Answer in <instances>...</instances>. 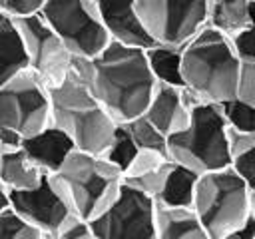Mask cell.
<instances>
[{
    "label": "cell",
    "instance_id": "cell-1",
    "mask_svg": "<svg viewBox=\"0 0 255 239\" xmlns=\"http://www.w3.org/2000/svg\"><path fill=\"white\" fill-rule=\"evenodd\" d=\"M74 72L118 123L141 116L157 86L145 50L118 42L94 58H74Z\"/></svg>",
    "mask_w": 255,
    "mask_h": 239
},
{
    "label": "cell",
    "instance_id": "cell-2",
    "mask_svg": "<svg viewBox=\"0 0 255 239\" xmlns=\"http://www.w3.org/2000/svg\"><path fill=\"white\" fill-rule=\"evenodd\" d=\"M183 88L197 100L223 104L237 98L241 60L227 34L205 26L181 50Z\"/></svg>",
    "mask_w": 255,
    "mask_h": 239
},
{
    "label": "cell",
    "instance_id": "cell-3",
    "mask_svg": "<svg viewBox=\"0 0 255 239\" xmlns=\"http://www.w3.org/2000/svg\"><path fill=\"white\" fill-rule=\"evenodd\" d=\"M50 100L52 123L62 127L78 149L98 155L108 149L120 123L96 100L74 68L60 86L50 88Z\"/></svg>",
    "mask_w": 255,
    "mask_h": 239
},
{
    "label": "cell",
    "instance_id": "cell-4",
    "mask_svg": "<svg viewBox=\"0 0 255 239\" xmlns=\"http://www.w3.org/2000/svg\"><path fill=\"white\" fill-rule=\"evenodd\" d=\"M171 161L195 171L197 175L225 169L231 165L229 125L219 104L197 102L191 108L189 125L167 137Z\"/></svg>",
    "mask_w": 255,
    "mask_h": 239
},
{
    "label": "cell",
    "instance_id": "cell-5",
    "mask_svg": "<svg viewBox=\"0 0 255 239\" xmlns=\"http://www.w3.org/2000/svg\"><path fill=\"white\" fill-rule=\"evenodd\" d=\"M54 179L72 209L86 221L100 215L124 187V171L104 155L74 149Z\"/></svg>",
    "mask_w": 255,
    "mask_h": 239
},
{
    "label": "cell",
    "instance_id": "cell-6",
    "mask_svg": "<svg viewBox=\"0 0 255 239\" xmlns=\"http://www.w3.org/2000/svg\"><path fill=\"white\" fill-rule=\"evenodd\" d=\"M211 239H225L251 215V189L229 167L199 175L193 205Z\"/></svg>",
    "mask_w": 255,
    "mask_h": 239
},
{
    "label": "cell",
    "instance_id": "cell-7",
    "mask_svg": "<svg viewBox=\"0 0 255 239\" xmlns=\"http://www.w3.org/2000/svg\"><path fill=\"white\" fill-rule=\"evenodd\" d=\"M40 14L74 58H94L112 42L94 0H46Z\"/></svg>",
    "mask_w": 255,
    "mask_h": 239
},
{
    "label": "cell",
    "instance_id": "cell-8",
    "mask_svg": "<svg viewBox=\"0 0 255 239\" xmlns=\"http://www.w3.org/2000/svg\"><path fill=\"white\" fill-rule=\"evenodd\" d=\"M50 123V90L30 68L0 84V125L30 137Z\"/></svg>",
    "mask_w": 255,
    "mask_h": 239
},
{
    "label": "cell",
    "instance_id": "cell-9",
    "mask_svg": "<svg viewBox=\"0 0 255 239\" xmlns=\"http://www.w3.org/2000/svg\"><path fill=\"white\" fill-rule=\"evenodd\" d=\"M135 6L155 44L185 46L207 26V0H135Z\"/></svg>",
    "mask_w": 255,
    "mask_h": 239
},
{
    "label": "cell",
    "instance_id": "cell-10",
    "mask_svg": "<svg viewBox=\"0 0 255 239\" xmlns=\"http://www.w3.org/2000/svg\"><path fill=\"white\" fill-rule=\"evenodd\" d=\"M96 239H157L155 199L124 183L118 197L90 219Z\"/></svg>",
    "mask_w": 255,
    "mask_h": 239
},
{
    "label": "cell",
    "instance_id": "cell-11",
    "mask_svg": "<svg viewBox=\"0 0 255 239\" xmlns=\"http://www.w3.org/2000/svg\"><path fill=\"white\" fill-rule=\"evenodd\" d=\"M16 20L24 38L30 70L46 84L48 90L60 86L74 68L72 52L66 48V44L50 28L40 12Z\"/></svg>",
    "mask_w": 255,
    "mask_h": 239
},
{
    "label": "cell",
    "instance_id": "cell-12",
    "mask_svg": "<svg viewBox=\"0 0 255 239\" xmlns=\"http://www.w3.org/2000/svg\"><path fill=\"white\" fill-rule=\"evenodd\" d=\"M12 209L44 233L60 229L68 219L78 215L54 175H44L40 185L34 189L12 191Z\"/></svg>",
    "mask_w": 255,
    "mask_h": 239
},
{
    "label": "cell",
    "instance_id": "cell-13",
    "mask_svg": "<svg viewBox=\"0 0 255 239\" xmlns=\"http://www.w3.org/2000/svg\"><path fill=\"white\" fill-rule=\"evenodd\" d=\"M197 100L189 90L157 84L143 116L167 137L183 131L191 120V108Z\"/></svg>",
    "mask_w": 255,
    "mask_h": 239
},
{
    "label": "cell",
    "instance_id": "cell-14",
    "mask_svg": "<svg viewBox=\"0 0 255 239\" xmlns=\"http://www.w3.org/2000/svg\"><path fill=\"white\" fill-rule=\"evenodd\" d=\"M94 4L112 42L143 50L155 44L137 14L135 0H94Z\"/></svg>",
    "mask_w": 255,
    "mask_h": 239
},
{
    "label": "cell",
    "instance_id": "cell-15",
    "mask_svg": "<svg viewBox=\"0 0 255 239\" xmlns=\"http://www.w3.org/2000/svg\"><path fill=\"white\" fill-rule=\"evenodd\" d=\"M22 149L46 175H54L60 171V167L70 157V153L78 147L62 127L50 123L42 131L24 137Z\"/></svg>",
    "mask_w": 255,
    "mask_h": 239
},
{
    "label": "cell",
    "instance_id": "cell-16",
    "mask_svg": "<svg viewBox=\"0 0 255 239\" xmlns=\"http://www.w3.org/2000/svg\"><path fill=\"white\" fill-rule=\"evenodd\" d=\"M157 239H211L193 207L155 203Z\"/></svg>",
    "mask_w": 255,
    "mask_h": 239
},
{
    "label": "cell",
    "instance_id": "cell-17",
    "mask_svg": "<svg viewBox=\"0 0 255 239\" xmlns=\"http://www.w3.org/2000/svg\"><path fill=\"white\" fill-rule=\"evenodd\" d=\"M28 68V54L18 20L0 12V84Z\"/></svg>",
    "mask_w": 255,
    "mask_h": 239
},
{
    "label": "cell",
    "instance_id": "cell-18",
    "mask_svg": "<svg viewBox=\"0 0 255 239\" xmlns=\"http://www.w3.org/2000/svg\"><path fill=\"white\" fill-rule=\"evenodd\" d=\"M44 171L28 157V153L18 147L0 153V181L10 191H26L40 185Z\"/></svg>",
    "mask_w": 255,
    "mask_h": 239
},
{
    "label": "cell",
    "instance_id": "cell-19",
    "mask_svg": "<svg viewBox=\"0 0 255 239\" xmlns=\"http://www.w3.org/2000/svg\"><path fill=\"white\" fill-rule=\"evenodd\" d=\"M253 4V0H207V26L231 38L249 24Z\"/></svg>",
    "mask_w": 255,
    "mask_h": 239
},
{
    "label": "cell",
    "instance_id": "cell-20",
    "mask_svg": "<svg viewBox=\"0 0 255 239\" xmlns=\"http://www.w3.org/2000/svg\"><path fill=\"white\" fill-rule=\"evenodd\" d=\"M199 175L179 163H171L167 179L163 183L161 193L157 195L155 203L161 205H171V207H191L195 189H197Z\"/></svg>",
    "mask_w": 255,
    "mask_h": 239
},
{
    "label": "cell",
    "instance_id": "cell-21",
    "mask_svg": "<svg viewBox=\"0 0 255 239\" xmlns=\"http://www.w3.org/2000/svg\"><path fill=\"white\" fill-rule=\"evenodd\" d=\"M181 50L183 46H167V44H153L145 48V58L157 84L183 88Z\"/></svg>",
    "mask_w": 255,
    "mask_h": 239
},
{
    "label": "cell",
    "instance_id": "cell-22",
    "mask_svg": "<svg viewBox=\"0 0 255 239\" xmlns=\"http://www.w3.org/2000/svg\"><path fill=\"white\" fill-rule=\"evenodd\" d=\"M229 147H231V169L255 191V131L241 133L229 129Z\"/></svg>",
    "mask_w": 255,
    "mask_h": 239
},
{
    "label": "cell",
    "instance_id": "cell-23",
    "mask_svg": "<svg viewBox=\"0 0 255 239\" xmlns=\"http://www.w3.org/2000/svg\"><path fill=\"white\" fill-rule=\"evenodd\" d=\"M124 125L128 127V131L131 133V137L139 149H155V151L167 153V135L161 133L143 114L126 121Z\"/></svg>",
    "mask_w": 255,
    "mask_h": 239
},
{
    "label": "cell",
    "instance_id": "cell-24",
    "mask_svg": "<svg viewBox=\"0 0 255 239\" xmlns=\"http://www.w3.org/2000/svg\"><path fill=\"white\" fill-rule=\"evenodd\" d=\"M137 151H139V147L133 141L131 133L128 131V127L124 123H120L118 129H116V135H114L112 143L108 145V149L102 155L108 161H112L116 167H120L122 171H126L129 167V163L133 161V157H135Z\"/></svg>",
    "mask_w": 255,
    "mask_h": 239
},
{
    "label": "cell",
    "instance_id": "cell-25",
    "mask_svg": "<svg viewBox=\"0 0 255 239\" xmlns=\"http://www.w3.org/2000/svg\"><path fill=\"white\" fill-rule=\"evenodd\" d=\"M219 106H221V112H223V118H225L229 129L241 131V133L255 131V106L247 104L241 98L227 100Z\"/></svg>",
    "mask_w": 255,
    "mask_h": 239
},
{
    "label": "cell",
    "instance_id": "cell-26",
    "mask_svg": "<svg viewBox=\"0 0 255 239\" xmlns=\"http://www.w3.org/2000/svg\"><path fill=\"white\" fill-rule=\"evenodd\" d=\"M0 239H46V233L14 209L0 213Z\"/></svg>",
    "mask_w": 255,
    "mask_h": 239
},
{
    "label": "cell",
    "instance_id": "cell-27",
    "mask_svg": "<svg viewBox=\"0 0 255 239\" xmlns=\"http://www.w3.org/2000/svg\"><path fill=\"white\" fill-rule=\"evenodd\" d=\"M171 163H173V161L169 159V161H165L161 167H157V169H153V171H149V173H143V175H137V177H131V179H124V183L135 187L137 191L149 195L151 199H157V195L161 193L163 183H165V179H167V173H169Z\"/></svg>",
    "mask_w": 255,
    "mask_h": 239
},
{
    "label": "cell",
    "instance_id": "cell-28",
    "mask_svg": "<svg viewBox=\"0 0 255 239\" xmlns=\"http://www.w3.org/2000/svg\"><path fill=\"white\" fill-rule=\"evenodd\" d=\"M165 161H169V155L163 151H155V149H139L133 157V161L129 163V167L124 171V179H131L143 173H149L157 167H161Z\"/></svg>",
    "mask_w": 255,
    "mask_h": 239
},
{
    "label": "cell",
    "instance_id": "cell-29",
    "mask_svg": "<svg viewBox=\"0 0 255 239\" xmlns=\"http://www.w3.org/2000/svg\"><path fill=\"white\" fill-rule=\"evenodd\" d=\"M231 42H233V48L241 62H255V4L251 10L249 24L241 32L231 36Z\"/></svg>",
    "mask_w": 255,
    "mask_h": 239
},
{
    "label": "cell",
    "instance_id": "cell-30",
    "mask_svg": "<svg viewBox=\"0 0 255 239\" xmlns=\"http://www.w3.org/2000/svg\"><path fill=\"white\" fill-rule=\"evenodd\" d=\"M46 239H96V237L90 227V221L82 219L80 215H74L60 229L46 233Z\"/></svg>",
    "mask_w": 255,
    "mask_h": 239
},
{
    "label": "cell",
    "instance_id": "cell-31",
    "mask_svg": "<svg viewBox=\"0 0 255 239\" xmlns=\"http://www.w3.org/2000/svg\"><path fill=\"white\" fill-rule=\"evenodd\" d=\"M46 0H0V12L12 16V18H24L38 14Z\"/></svg>",
    "mask_w": 255,
    "mask_h": 239
},
{
    "label": "cell",
    "instance_id": "cell-32",
    "mask_svg": "<svg viewBox=\"0 0 255 239\" xmlns=\"http://www.w3.org/2000/svg\"><path fill=\"white\" fill-rule=\"evenodd\" d=\"M237 98L255 106V62H241Z\"/></svg>",
    "mask_w": 255,
    "mask_h": 239
},
{
    "label": "cell",
    "instance_id": "cell-33",
    "mask_svg": "<svg viewBox=\"0 0 255 239\" xmlns=\"http://www.w3.org/2000/svg\"><path fill=\"white\" fill-rule=\"evenodd\" d=\"M22 141H24V137H22L18 131L0 125V153H2V151H10V149L22 147Z\"/></svg>",
    "mask_w": 255,
    "mask_h": 239
},
{
    "label": "cell",
    "instance_id": "cell-34",
    "mask_svg": "<svg viewBox=\"0 0 255 239\" xmlns=\"http://www.w3.org/2000/svg\"><path fill=\"white\" fill-rule=\"evenodd\" d=\"M225 239H255V217H251L245 225H241L239 229L229 233Z\"/></svg>",
    "mask_w": 255,
    "mask_h": 239
},
{
    "label": "cell",
    "instance_id": "cell-35",
    "mask_svg": "<svg viewBox=\"0 0 255 239\" xmlns=\"http://www.w3.org/2000/svg\"><path fill=\"white\" fill-rule=\"evenodd\" d=\"M12 209V191L0 181V213Z\"/></svg>",
    "mask_w": 255,
    "mask_h": 239
},
{
    "label": "cell",
    "instance_id": "cell-36",
    "mask_svg": "<svg viewBox=\"0 0 255 239\" xmlns=\"http://www.w3.org/2000/svg\"><path fill=\"white\" fill-rule=\"evenodd\" d=\"M251 215L255 217V191H251Z\"/></svg>",
    "mask_w": 255,
    "mask_h": 239
},
{
    "label": "cell",
    "instance_id": "cell-37",
    "mask_svg": "<svg viewBox=\"0 0 255 239\" xmlns=\"http://www.w3.org/2000/svg\"><path fill=\"white\" fill-rule=\"evenodd\" d=\"M253 2H255V0H253Z\"/></svg>",
    "mask_w": 255,
    "mask_h": 239
}]
</instances>
